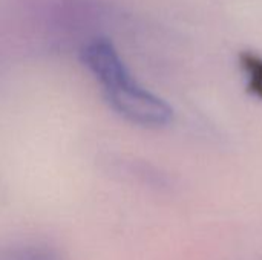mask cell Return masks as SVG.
<instances>
[{"label":"cell","instance_id":"cell-1","mask_svg":"<svg viewBox=\"0 0 262 260\" xmlns=\"http://www.w3.org/2000/svg\"><path fill=\"white\" fill-rule=\"evenodd\" d=\"M81 61L103 87L107 104L126 121L143 127H163L173 120L172 107L137 83L109 38L91 40Z\"/></svg>","mask_w":262,"mask_h":260},{"label":"cell","instance_id":"cell-2","mask_svg":"<svg viewBox=\"0 0 262 260\" xmlns=\"http://www.w3.org/2000/svg\"><path fill=\"white\" fill-rule=\"evenodd\" d=\"M0 260H66L63 254L49 245L11 244L0 247Z\"/></svg>","mask_w":262,"mask_h":260},{"label":"cell","instance_id":"cell-3","mask_svg":"<svg viewBox=\"0 0 262 260\" xmlns=\"http://www.w3.org/2000/svg\"><path fill=\"white\" fill-rule=\"evenodd\" d=\"M239 64L246 74L249 92L262 100V57L252 51H244L239 54Z\"/></svg>","mask_w":262,"mask_h":260}]
</instances>
